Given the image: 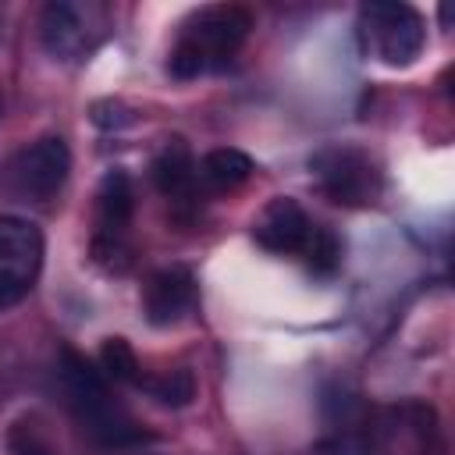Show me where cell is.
I'll use <instances>...</instances> for the list:
<instances>
[{
	"instance_id": "obj_1",
	"label": "cell",
	"mask_w": 455,
	"mask_h": 455,
	"mask_svg": "<svg viewBox=\"0 0 455 455\" xmlns=\"http://www.w3.org/2000/svg\"><path fill=\"white\" fill-rule=\"evenodd\" d=\"M249 28H252V14L245 7H203L181 28L171 50V75L196 78L210 68H220L242 46Z\"/></svg>"
},
{
	"instance_id": "obj_2",
	"label": "cell",
	"mask_w": 455,
	"mask_h": 455,
	"mask_svg": "<svg viewBox=\"0 0 455 455\" xmlns=\"http://www.w3.org/2000/svg\"><path fill=\"white\" fill-rule=\"evenodd\" d=\"M60 380H64V395L71 412L78 416V423L103 444H128L139 441V427L132 423V416L110 398L103 373L82 359L78 352H64L60 359Z\"/></svg>"
},
{
	"instance_id": "obj_3",
	"label": "cell",
	"mask_w": 455,
	"mask_h": 455,
	"mask_svg": "<svg viewBox=\"0 0 455 455\" xmlns=\"http://www.w3.org/2000/svg\"><path fill=\"white\" fill-rule=\"evenodd\" d=\"M71 171V153L60 135L36 139L0 164V196L11 203H46L60 192Z\"/></svg>"
},
{
	"instance_id": "obj_4",
	"label": "cell",
	"mask_w": 455,
	"mask_h": 455,
	"mask_svg": "<svg viewBox=\"0 0 455 455\" xmlns=\"http://www.w3.org/2000/svg\"><path fill=\"white\" fill-rule=\"evenodd\" d=\"M363 46L387 68H409L427 43V25L409 4H366L359 11Z\"/></svg>"
},
{
	"instance_id": "obj_5",
	"label": "cell",
	"mask_w": 455,
	"mask_h": 455,
	"mask_svg": "<svg viewBox=\"0 0 455 455\" xmlns=\"http://www.w3.org/2000/svg\"><path fill=\"white\" fill-rule=\"evenodd\" d=\"M43 267V235L32 220L0 213V309L18 306Z\"/></svg>"
},
{
	"instance_id": "obj_6",
	"label": "cell",
	"mask_w": 455,
	"mask_h": 455,
	"mask_svg": "<svg viewBox=\"0 0 455 455\" xmlns=\"http://www.w3.org/2000/svg\"><path fill=\"white\" fill-rule=\"evenodd\" d=\"M313 167L320 174V188L334 203L363 206V203H373V196L380 192L377 167L359 149H323L320 156H313Z\"/></svg>"
},
{
	"instance_id": "obj_7",
	"label": "cell",
	"mask_w": 455,
	"mask_h": 455,
	"mask_svg": "<svg viewBox=\"0 0 455 455\" xmlns=\"http://www.w3.org/2000/svg\"><path fill=\"white\" fill-rule=\"evenodd\" d=\"M309 231H313V220L302 213L295 199H284V196L270 199L252 224V238L270 252H302Z\"/></svg>"
},
{
	"instance_id": "obj_8",
	"label": "cell",
	"mask_w": 455,
	"mask_h": 455,
	"mask_svg": "<svg viewBox=\"0 0 455 455\" xmlns=\"http://www.w3.org/2000/svg\"><path fill=\"white\" fill-rule=\"evenodd\" d=\"M192 306H196V281H192L188 270L167 267V270H156L146 281L142 309H146V320L149 323H156V327L178 323Z\"/></svg>"
},
{
	"instance_id": "obj_9",
	"label": "cell",
	"mask_w": 455,
	"mask_h": 455,
	"mask_svg": "<svg viewBox=\"0 0 455 455\" xmlns=\"http://www.w3.org/2000/svg\"><path fill=\"white\" fill-rule=\"evenodd\" d=\"M39 39L46 46L50 57L57 60H75L89 50V21L82 14V7L75 4H46L43 18H39Z\"/></svg>"
},
{
	"instance_id": "obj_10",
	"label": "cell",
	"mask_w": 455,
	"mask_h": 455,
	"mask_svg": "<svg viewBox=\"0 0 455 455\" xmlns=\"http://www.w3.org/2000/svg\"><path fill=\"white\" fill-rule=\"evenodd\" d=\"M96 213H100V242L110 238L117 242L121 231L128 228L132 220V206H135V192H132V181L124 171H110L100 185V196H96Z\"/></svg>"
},
{
	"instance_id": "obj_11",
	"label": "cell",
	"mask_w": 455,
	"mask_h": 455,
	"mask_svg": "<svg viewBox=\"0 0 455 455\" xmlns=\"http://www.w3.org/2000/svg\"><path fill=\"white\" fill-rule=\"evenodd\" d=\"M153 181L164 196H185L192 192L196 181V160L181 142H171L156 160H153Z\"/></svg>"
},
{
	"instance_id": "obj_12",
	"label": "cell",
	"mask_w": 455,
	"mask_h": 455,
	"mask_svg": "<svg viewBox=\"0 0 455 455\" xmlns=\"http://www.w3.org/2000/svg\"><path fill=\"white\" fill-rule=\"evenodd\" d=\"M196 174L213 188H235L252 174V160L242 149H210L196 167Z\"/></svg>"
},
{
	"instance_id": "obj_13",
	"label": "cell",
	"mask_w": 455,
	"mask_h": 455,
	"mask_svg": "<svg viewBox=\"0 0 455 455\" xmlns=\"http://www.w3.org/2000/svg\"><path fill=\"white\" fill-rule=\"evenodd\" d=\"M139 387L149 391L160 405H174V409H181L196 398V377L188 370H167L160 377H139Z\"/></svg>"
},
{
	"instance_id": "obj_14",
	"label": "cell",
	"mask_w": 455,
	"mask_h": 455,
	"mask_svg": "<svg viewBox=\"0 0 455 455\" xmlns=\"http://www.w3.org/2000/svg\"><path fill=\"white\" fill-rule=\"evenodd\" d=\"M100 366L110 380H124V384H139L142 370H139V359H135V348L124 341V338H107L103 348H100Z\"/></svg>"
},
{
	"instance_id": "obj_15",
	"label": "cell",
	"mask_w": 455,
	"mask_h": 455,
	"mask_svg": "<svg viewBox=\"0 0 455 455\" xmlns=\"http://www.w3.org/2000/svg\"><path fill=\"white\" fill-rule=\"evenodd\" d=\"M7 451L11 455H60V448L39 430L36 419H18L7 434Z\"/></svg>"
},
{
	"instance_id": "obj_16",
	"label": "cell",
	"mask_w": 455,
	"mask_h": 455,
	"mask_svg": "<svg viewBox=\"0 0 455 455\" xmlns=\"http://www.w3.org/2000/svg\"><path fill=\"white\" fill-rule=\"evenodd\" d=\"M302 256H306V263L313 270H334L338 267V256H341V245H338V238L327 228L313 224V231H309V238L302 245Z\"/></svg>"
}]
</instances>
